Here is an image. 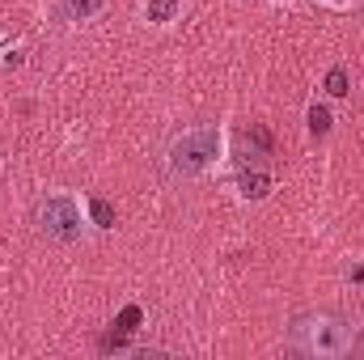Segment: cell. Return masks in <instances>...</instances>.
Masks as SVG:
<instances>
[{
  "label": "cell",
  "mask_w": 364,
  "mask_h": 360,
  "mask_svg": "<svg viewBox=\"0 0 364 360\" xmlns=\"http://www.w3.org/2000/svg\"><path fill=\"white\" fill-rule=\"evenodd\" d=\"M296 344H301V352H309V356L339 360V356H352V348H356V331H352L348 322L322 314V318H309V322L296 327Z\"/></svg>",
  "instance_id": "obj_1"
},
{
  "label": "cell",
  "mask_w": 364,
  "mask_h": 360,
  "mask_svg": "<svg viewBox=\"0 0 364 360\" xmlns=\"http://www.w3.org/2000/svg\"><path fill=\"white\" fill-rule=\"evenodd\" d=\"M216 157H220V132L216 127H191L170 144V170L182 174V179L203 174Z\"/></svg>",
  "instance_id": "obj_2"
},
{
  "label": "cell",
  "mask_w": 364,
  "mask_h": 360,
  "mask_svg": "<svg viewBox=\"0 0 364 360\" xmlns=\"http://www.w3.org/2000/svg\"><path fill=\"white\" fill-rule=\"evenodd\" d=\"M81 203L73 195H47L38 203V229L55 242H77L81 238Z\"/></svg>",
  "instance_id": "obj_3"
},
{
  "label": "cell",
  "mask_w": 364,
  "mask_h": 360,
  "mask_svg": "<svg viewBox=\"0 0 364 360\" xmlns=\"http://www.w3.org/2000/svg\"><path fill=\"white\" fill-rule=\"evenodd\" d=\"M237 186H242V195H246V199H267V191H272V179H267L263 170H246V174L237 179Z\"/></svg>",
  "instance_id": "obj_4"
},
{
  "label": "cell",
  "mask_w": 364,
  "mask_h": 360,
  "mask_svg": "<svg viewBox=\"0 0 364 360\" xmlns=\"http://www.w3.org/2000/svg\"><path fill=\"white\" fill-rule=\"evenodd\" d=\"M182 9V0H149L144 4V17L153 21V26H166V21H174Z\"/></svg>",
  "instance_id": "obj_5"
},
{
  "label": "cell",
  "mask_w": 364,
  "mask_h": 360,
  "mask_svg": "<svg viewBox=\"0 0 364 360\" xmlns=\"http://www.w3.org/2000/svg\"><path fill=\"white\" fill-rule=\"evenodd\" d=\"M102 4L106 0H64V9H68L73 21H90L93 13H102Z\"/></svg>",
  "instance_id": "obj_6"
},
{
  "label": "cell",
  "mask_w": 364,
  "mask_h": 360,
  "mask_svg": "<svg viewBox=\"0 0 364 360\" xmlns=\"http://www.w3.org/2000/svg\"><path fill=\"white\" fill-rule=\"evenodd\" d=\"M326 93H331V97H348V93H352L348 68H331V73H326Z\"/></svg>",
  "instance_id": "obj_7"
},
{
  "label": "cell",
  "mask_w": 364,
  "mask_h": 360,
  "mask_svg": "<svg viewBox=\"0 0 364 360\" xmlns=\"http://www.w3.org/2000/svg\"><path fill=\"white\" fill-rule=\"evenodd\" d=\"M90 216H93L97 229H110V225H114V208H110L106 199H90Z\"/></svg>",
  "instance_id": "obj_8"
},
{
  "label": "cell",
  "mask_w": 364,
  "mask_h": 360,
  "mask_svg": "<svg viewBox=\"0 0 364 360\" xmlns=\"http://www.w3.org/2000/svg\"><path fill=\"white\" fill-rule=\"evenodd\" d=\"M309 132L314 136H326L331 132V110L326 106H309Z\"/></svg>",
  "instance_id": "obj_9"
},
{
  "label": "cell",
  "mask_w": 364,
  "mask_h": 360,
  "mask_svg": "<svg viewBox=\"0 0 364 360\" xmlns=\"http://www.w3.org/2000/svg\"><path fill=\"white\" fill-rule=\"evenodd\" d=\"M114 327H119V335H132V331L140 327V305H127V309L114 318Z\"/></svg>",
  "instance_id": "obj_10"
},
{
  "label": "cell",
  "mask_w": 364,
  "mask_h": 360,
  "mask_svg": "<svg viewBox=\"0 0 364 360\" xmlns=\"http://www.w3.org/2000/svg\"><path fill=\"white\" fill-rule=\"evenodd\" d=\"M246 140H255V144H259V149H263V153L272 157V132H267L263 123H250V132H246Z\"/></svg>",
  "instance_id": "obj_11"
},
{
  "label": "cell",
  "mask_w": 364,
  "mask_h": 360,
  "mask_svg": "<svg viewBox=\"0 0 364 360\" xmlns=\"http://www.w3.org/2000/svg\"><path fill=\"white\" fill-rule=\"evenodd\" d=\"M326 4H335V9H343V4H352V0H326Z\"/></svg>",
  "instance_id": "obj_12"
}]
</instances>
